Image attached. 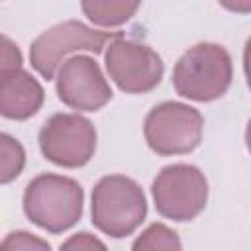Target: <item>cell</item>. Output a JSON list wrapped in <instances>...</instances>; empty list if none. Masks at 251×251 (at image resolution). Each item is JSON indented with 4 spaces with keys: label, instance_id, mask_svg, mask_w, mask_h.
Masks as SVG:
<instances>
[{
    "label": "cell",
    "instance_id": "cell-16",
    "mask_svg": "<svg viewBox=\"0 0 251 251\" xmlns=\"http://www.w3.org/2000/svg\"><path fill=\"white\" fill-rule=\"evenodd\" d=\"M22 67V53L18 45L8 37L2 35V59H0V71H10Z\"/></svg>",
    "mask_w": 251,
    "mask_h": 251
},
{
    "label": "cell",
    "instance_id": "cell-12",
    "mask_svg": "<svg viewBox=\"0 0 251 251\" xmlns=\"http://www.w3.org/2000/svg\"><path fill=\"white\" fill-rule=\"evenodd\" d=\"M25 167V149L10 133H0V182L10 184Z\"/></svg>",
    "mask_w": 251,
    "mask_h": 251
},
{
    "label": "cell",
    "instance_id": "cell-7",
    "mask_svg": "<svg viewBox=\"0 0 251 251\" xmlns=\"http://www.w3.org/2000/svg\"><path fill=\"white\" fill-rule=\"evenodd\" d=\"M41 155L63 169H80L96 153L98 133L94 124L78 112H59L49 116L39 133Z\"/></svg>",
    "mask_w": 251,
    "mask_h": 251
},
{
    "label": "cell",
    "instance_id": "cell-2",
    "mask_svg": "<svg viewBox=\"0 0 251 251\" xmlns=\"http://www.w3.org/2000/svg\"><path fill=\"white\" fill-rule=\"evenodd\" d=\"M233 80L229 51L212 41L188 47L173 67L175 92L192 102H214L222 98Z\"/></svg>",
    "mask_w": 251,
    "mask_h": 251
},
{
    "label": "cell",
    "instance_id": "cell-4",
    "mask_svg": "<svg viewBox=\"0 0 251 251\" xmlns=\"http://www.w3.org/2000/svg\"><path fill=\"white\" fill-rule=\"evenodd\" d=\"M204 116L190 104L165 100L153 106L143 120L147 147L161 155H188L202 143Z\"/></svg>",
    "mask_w": 251,
    "mask_h": 251
},
{
    "label": "cell",
    "instance_id": "cell-8",
    "mask_svg": "<svg viewBox=\"0 0 251 251\" xmlns=\"http://www.w3.org/2000/svg\"><path fill=\"white\" fill-rule=\"evenodd\" d=\"M104 65L110 80L126 94H147L161 84L165 75V63L153 47L124 35L106 45Z\"/></svg>",
    "mask_w": 251,
    "mask_h": 251
},
{
    "label": "cell",
    "instance_id": "cell-15",
    "mask_svg": "<svg viewBox=\"0 0 251 251\" xmlns=\"http://www.w3.org/2000/svg\"><path fill=\"white\" fill-rule=\"evenodd\" d=\"M61 249H106V243L88 231H78L61 243Z\"/></svg>",
    "mask_w": 251,
    "mask_h": 251
},
{
    "label": "cell",
    "instance_id": "cell-17",
    "mask_svg": "<svg viewBox=\"0 0 251 251\" xmlns=\"http://www.w3.org/2000/svg\"><path fill=\"white\" fill-rule=\"evenodd\" d=\"M218 4L233 14H251V0H218Z\"/></svg>",
    "mask_w": 251,
    "mask_h": 251
},
{
    "label": "cell",
    "instance_id": "cell-13",
    "mask_svg": "<svg viewBox=\"0 0 251 251\" xmlns=\"http://www.w3.org/2000/svg\"><path fill=\"white\" fill-rule=\"evenodd\" d=\"M133 251H147V249H182V241L178 237V233L161 224L155 222L151 226H147L131 243Z\"/></svg>",
    "mask_w": 251,
    "mask_h": 251
},
{
    "label": "cell",
    "instance_id": "cell-3",
    "mask_svg": "<svg viewBox=\"0 0 251 251\" xmlns=\"http://www.w3.org/2000/svg\"><path fill=\"white\" fill-rule=\"evenodd\" d=\"M90 218L104 235L124 239L145 222L147 196L137 180L126 175H106L92 188Z\"/></svg>",
    "mask_w": 251,
    "mask_h": 251
},
{
    "label": "cell",
    "instance_id": "cell-5",
    "mask_svg": "<svg viewBox=\"0 0 251 251\" xmlns=\"http://www.w3.org/2000/svg\"><path fill=\"white\" fill-rule=\"evenodd\" d=\"M118 35L122 33L100 31L78 20H65L51 25L31 41L29 63L43 78L51 80L55 78L61 63L69 59V55L78 51H88L94 55L102 53L104 47Z\"/></svg>",
    "mask_w": 251,
    "mask_h": 251
},
{
    "label": "cell",
    "instance_id": "cell-9",
    "mask_svg": "<svg viewBox=\"0 0 251 251\" xmlns=\"http://www.w3.org/2000/svg\"><path fill=\"white\" fill-rule=\"evenodd\" d=\"M57 98L76 112H98L114 96L100 65L90 55L65 59L55 75Z\"/></svg>",
    "mask_w": 251,
    "mask_h": 251
},
{
    "label": "cell",
    "instance_id": "cell-1",
    "mask_svg": "<svg viewBox=\"0 0 251 251\" xmlns=\"http://www.w3.org/2000/svg\"><path fill=\"white\" fill-rule=\"evenodd\" d=\"M22 208L33 226L57 235L76 226L82 218L84 190L71 176L41 173L25 184Z\"/></svg>",
    "mask_w": 251,
    "mask_h": 251
},
{
    "label": "cell",
    "instance_id": "cell-14",
    "mask_svg": "<svg viewBox=\"0 0 251 251\" xmlns=\"http://www.w3.org/2000/svg\"><path fill=\"white\" fill-rule=\"evenodd\" d=\"M2 249H12V251H49L51 249V243L35 233H29L25 229H16V231H10L2 243H0Z\"/></svg>",
    "mask_w": 251,
    "mask_h": 251
},
{
    "label": "cell",
    "instance_id": "cell-10",
    "mask_svg": "<svg viewBox=\"0 0 251 251\" xmlns=\"http://www.w3.org/2000/svg\"><path fill=\"white\" fill-rule=\"evenodd\" d=\"M45 100L41 82L24 67L0 71V114L6 120L24 122L33 118Z\"/></svg>",
    "mask_w": 251,
    "mask_h": 251
},
{
    "label": "cell",
    "instance_id": "cell-18",
    "mask_svg": "<svg viewBox=\"0 0 251 251\" xmlns=\"http://www.w3.org/2000/svg\"><path fill=\"white\" fill-rule=\"evenodd\" d=\"M243 73H245L247 86H249V90H251V35L247 37L245 47H243Z\"/></svg>",
    "mask_w": 251,
    "mask_h": 251
},
{
    "label": "cell",
    "instance_id": "cell-6",
    "mask_svg": "<svg viewBox=\"0 0 251 251\" xmlns=\"http://www.w3.org/2000/svg\"><path fill=\"white\" fill-rule=\"evenodd\" d=\"M206 175L188 163L163 167L151 182V198L157 214L173 222H192L208 204Z\"/></svg>",
    "mask_w": 251,
    "mask_h": 251
},
{
    "label": "cell",
    "instance_id": "cell-19",
    "mask_svg": "<svg viewBox=\"0 0 251 251\" xmlns=\"http://www.w3.org/2000/svg\"><path fill=\"white\" fill-rule=\"evenodd\" d=\"M245 147H247V151L251 153V118H249V122H247V126H245Z\"/></svg>",
    "mask_w": 251,
    "mask_h": 251
},
{
    "label": "cell",
    "instance_id": "cell-11",
    "mask_svg": "<svg viewBox=\"0 0 251 251\" xmlns=\"http://www.w3.org/2000/svg\"><path fill=\"white\" fill-rule=\"evenodd\" d=\"M141 0H80V10L98 27H120L139 10Z\"/></svg>",
    "mask_w": 251,
    "mask_h": 251
}]
</instances>
